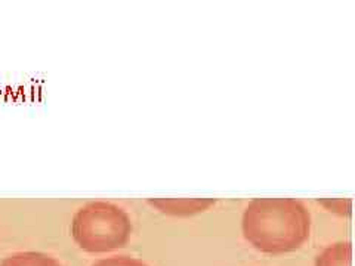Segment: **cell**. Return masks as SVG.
I'll return each mask as SVG.
<instances>
[{"label": "cell", "mask_w": 355, "mask_h": 266, "mask_svg": "<svg viewBox=\"0 0 355 266\" xmlns=\"http://www.w3.org/2000/svg\"><path fill=\"white\" fill-rule=\"evenodd\" d=\"M148 203L170 216H192L207 210L216 198H148Z\"/></svg>", "instance_id": "cell-3"}, {"label": "cell", "mask_w": 355, "mask_h": 266, "mask_svg": "<svg viewBox=\"0 0 355 266\" xmlns=\"http://www.w3.org/2000/svg\"><path fill=\"white\" fill-rule=\"evenodd\" d=\"M132 222L121 207L108 201H90L80 207L71 222V235L80 249L107 253L129 241Z\"/></svg>", "instance_id": "cell-2"}, {"label": "cell", "mask_w": 355, "mask_h": 266, "mask_svg": "<svg viewBox=\"0 0 355 266\" xmlns=\"http://www.w3.org/2000/svg\"><path fill=\"white\" fill-rule=\"evenodd\" d=\"M241 229L254 249L281 254L299 249L308 239L311 215L305 204L296 198H254L244 210Z\"/></svg>", "instance_id": "cell-1"}, {"label": "cell", "mask_w": 355, "mask_h": 266, "mask_svg": "<svg viewBox=\"0 0 355 266\" xmlns=\"http://www.w3.org/2000/svg\"><path fill=\"white\" fill-rule=\"evenodd\" d=\"M352 247L351 243H336L323 250L317 256L315 266H351Z\"/></svg>", "instance_id": "cell-4"}, {"label": "cell", "mask_w": 355, "mask_h": 266, "mask_svg": "<svg viewBox=\"0 0 355 266\" xmlns=\"http://www.w3.org/2000/svg\"><path fill=\"white\" fill-rule=\"evenodd\" d=\"M0 266H62L59 262L40 251H19L5 257Z\"/></svg>", "instance_id": "cell-5"}, {"label": "cell", "mask_w": 355, "mask_h": 266, "mask_svg": "<svg viewBox=\"0 0 355 266\" xmlns=\"http://www.w3.org/2000/svg\"><path fill=\"white\" fill-rule=\"evenodd\" d=\"M92 266H148L139 259L130 257V256H111L107 259L95 262Z\"/></svg>", "instance_id": "cell-6"}]
</instances>
